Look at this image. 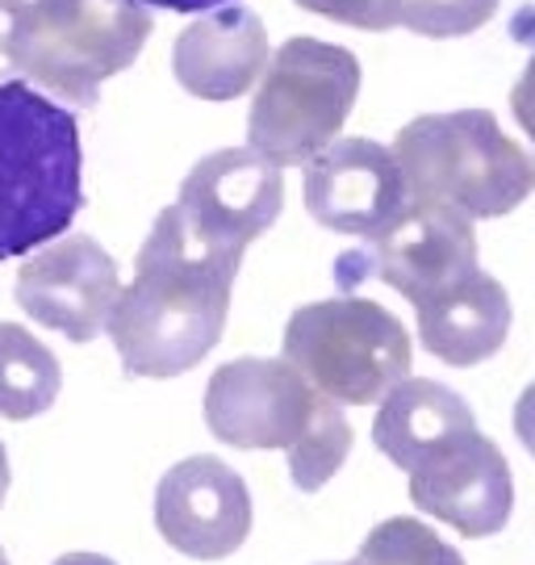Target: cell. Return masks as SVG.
I'll use <instances>...</instances> for the list:
<instances>
[{
    "label": "cell",
    "mask_w": 535,
    "mask_h": 565,
    "mask_svg": "<svg viewBox=\"0 0 535 565\" xmlns=\"http://www.w3.org/2000/svg\"><path fill=\"white\" fill-rule=\"evenodd\" d=\"M235 273L193 252L172 218L159 214L135 264V285L121 289L105 323L126 377H180L210 356L226 331Z\"/></svg>",
    "instance_id": "6da1fadb"
},
{
    "label": "cell",
    "mask_w": 535,
    "mask_h": 565,
    "mask_svg": "<svg viewBox=\"0 0 535 565\" xmlns=\"http://www.w3.org/2000/svg\"><path fill=\"white\" fill-rule=\"evenodd\" d=\"M205 424L222 445L285 448L298 490L314 494L352 452L343 406L322 398L285 356H243L222 364L205 390Z\"/></svg>",
    "instance_id": "7a4b0ae2"
},
{
    "label": "cell",
    "mask_w": 535,
    "mask_h": 565,
    "mask_svg": "<svg viewBox=\"0 0 535 565\" xmlns=\"http://www.w3.org/2000/svg\"><path fill=\"white\" fill-rule=\"evenodd\" d=\"M79 205L76 118L30 81H0V260L60 239Z\"/></svg>",
    "instance_id": "3957f363"
},
{
    "label": "cell",
    "mask_w": 535,
    "mask_h": 565,
    "mask_svg": "<svg viewBox=\"0 0 535 565\" xmlns=\"http://www.w3.org/2000/svg\"><path fill=\"white\" fill-rule=\"evenodd\" d=\"M389 151L410 202L448 205L464 218H502L535 193V160L490 109L422 114L397 130Z\"/></svg>",
    "instance_id": "277c9868"
},
{
    "label": "cell",
    "mask_w": 535,
    "mask_h": 565,
    "mask_svg": "<svg viewBox=\"0 0 535 565\" xmlns=\"http://www.w3.org/2000/svg\"><path fill=\"white\" fill-rule=\"evenodd\" d=\"M151 25L139 0H30L9 42V67L51 97L93 109L100 84L142 55Z\"/></svg>",
    "instance_id": "5b68a950"
},
{
    "label": "cell",
    "mask_w": 535,
    "mask_h": 565,
    "mask_svg": "<svg viewBox=\"0 0 535 565\" xmlns=\"http://www.w3.org/2000/svg\"><path fill=\"white\" fill-rule=\"evenodd\" d=\"M360 93V60L322 39H289L264 67L247 114V147L277 168L331 147Z\"/></svg>",
    "instance_id": "8992f818"
},
{
    "label": "cell",
    "mask_w": 535,
    "mask_h": 565,
    "mask_svg": "<svg viewBox=\"0 0 535 565\" xmlns=\"http://www.w3.org/2000/svg\"><path fill=\"white\" fill-rule=\"evenodd\" d=\"M285 361L339 406L381 403L397 382L410 377V335L381 302L327 298L293 310L285 327Z\"/></svg>",
    "instance_id": "52a82bcc"
},
{
    "label": "cell",
    "mask_w": 535,
    "mask_h": 565,
    "mask_svg": "<svg viewBox=\"0 0 535 565\" xmlns=\"http://www.w3.org/2000/svg\"><path fill=\"white\" fill-rule=\"evenodd\" d=\"M285 177L277 163L247 151H214L184 177L180 198L163 214L201 256L238 268L243 252L280 218Z\"/></svg>",
    "instance_id": "ba28073f"
},
{
    "label": "cell",
    "mask_w": 535,
    "mask_h": 565,
    "mask_svg": "<svg viewBox=\"0 0 535 565\" xmlns=\"http://www.w3.org/2000/svg\"><path fill=\"white\" fill-rule=\"evenodd\" d=\"M477 268L481 264H477L473 218L448 205L410 202L402 218L373 239V252L364 247L356 256H343L335 264V277L343 289H352L360 277H377L418 310L464 277H473Z\"/></svg>",
    "instance_id": "9c48e42d"
},
{
    "label": "cell",
    "mask_w": 535,
    "mask_h": 565,
    "mask_svg": "<svg viewBox=\"0 0 535 565\" xmlns=\"http://www.w3.org/2000/svg\"><path fill=\"white\" fill-rule=\"evenodd\" d=\"M410 205L394 151L373 139H335L306 160V210L318 226L377 239Z\"/></svg>",
    "instance_id": "30bf717a"
},
{
    "label": "cell",
    "mask_w": 535,
    "mask_h": 565,
    "mask_svg": "<svg viewBox=\"0 0 535 565\" xmlns=\"http://www.w3.org/2000/svg\"><path fill=\"white\" fill-rule=\"evenodd\" d=\"M410 473V503L457 527L460 536H494L511 520L515 482L502 448L481 431H460L457 440L422 457Z\"/></svg>",
    "instance_id": "8fae6325"
},
{
    "label": "cell",
    "mask_w": 535,
    "mask_h": 565,
    "mask_svg": "<svg viewBox=\"0 0 535 565\" xmlns=\"http://www.w3.org/2000/svg\"><path fill=\"white\" fill-rule=\"evenodd\" d=\"M118 294V264L93 235H67L18 268V306L72 343L100 335Z\"/></svg>",
    "instance_id": "7c38bea8"
},
{
    "label": "cell",
    "mask_w": 535,
    "mask_h": 565,
    "mask_svg": "<svg viewBox=\"0 0 535 565\" xmlns=\"http://www.w3.org/2000/svg\"><path fill=\"white\" fill-rule=\"evenodd\" d=\"M156 527L184 557L222 562L252 532L247 482L218 457H189L172 465L156 490Z\"/></svg>",
    "instance_id": "4fadbf2b"
},
{
    "label": "cell",
    "mask_w": 535,
    "mask_h": 565,
    "mask_svg": "<svg viewBox=\"0 0 535 565\" xmlns=\"http://www.w3.org/2000/svg\"><path fill=\"white\" fill-rule=\"evenodd\" d=\"M268 60L272 46L256 9L222 4L218 13H201V21L180 30L172 46V76L201 102H235L259 84Z\"/></svg>",
    "instance_id": "5bb4252c"
},
{
    "label": "cell",
    "mask_w": 535,
    "mask_h": 565,
    "mask_svg": "<svg viewBox=\"0 0 535 565\" xmlns=\"http://www.w3.org/2000/svg\"><path fill=\"white\" fill-rule=\"evenodd\" d=\"M415 315L418 340L427 343V352L457 369L490 361L511 335V298L481 268L448 294H439L436 302L418 306Z\"/></svg>",
    "instance_id": "9a60e30c"
},
{
    "label": "cell",
    "mask_w": 535,
    "mask_h": 565,
    "mask_svg": "<svg viewBox=\"0 0 535 565\" xmlns=\"http://www.w3.org/2000/svg\"><path fill=\"white\" fill-rule=\"evenodd\" d=\"M473 406L460 398L457 390L427 377H406L381 398L377 424H373V445L397 465L415 469L422 457L457 440L460 431H473Z\"/></svg>",
    "instance_id": "2e32d148"
},
{
    "label": "cell",
    "mask_w": 535,
    "mask_h": 565,
    "mask_svg": "<svg viewBox=\"0 0 535 565\" xmlns=\"http://www.w3.org/2000/svg\"><path fill=\"white\" fill-rule=\"evenodd\" d=\"M63 369L55 352L21 323H0V415L34 419L60 398Z\"/></svg>",
    "instance_id": "e0dca14e"
},
{
    "label": "cell",
    "mask_w": 535,
    "mask_h": 565,
    "mask_svg": "<svg viewBox=\"0 0 535 565\" xmlns=\"http://www.w3.org/2000/svg\"><path fill=\"white\" fill-rule=\"evenodd\" d=\"M347 565H464L457 548L439 541L422 520H381Z\"/></svg>",
    "instance_id": "ac0fdd59"
},
{
    "label": "cell",
    "mask_w": 535,
    "mask_h": 565,
    "mask_svg": "<svg viewBox=\"0 0 535 565\" xmlns=\"http://www.w3.org/2000/svg\"><path fill=\"white\" fill-rule=\"evenodd\" d=\"M497 4L502 0H385V21L422 39H464L494 18Z\"/></svg>",
    "instance_id": "d6986e66"
},
{
    "label": "cell",
    "mask_w": 535,
    "mask_h": 565,
    "mask_svg": "<svg viewBox=\"0 0 535 565\" xmlns=\"http://www.w3.org/2000/svg\"><path fill=\"white\" fill-rule=\"evenodd\" d=\"M301 9H310L327 21H343L356 30H389L385 21V0H298Z\"/></svg>",
    "instance_id": "ffe728a7"
},
{
    "label": "cell",
    "mask_w": 535,
    "mask_h": 565,
    "mask_svg": "<svg viewBox=\"0 0 535 565\" xmlns=\"http://www.w3.org/2000/svg\"><path fill=\"white\" fill-rule=\"evenodd\" d=\"M515 34L532 42V55H527V67H523L518 84L511 88V109H515L518 126L527 130V139L535 142V13H532V9L518 18Z\"/></svg>",
    "instance_id": "44dd1931"
},
{
    "label": "cell",
    "mask_w": 535,
    "mask_h": 565,
    "mask_svg": "<svg viewBox=\"0 0 535 565\" xmlns=\"http://www.w3.org/2000/svg\"><path fill=\"white\" fill-rule=\"evenodd\" d=\"M515 436L535 457V382L518 394V403H515Z\"/></svg>",
    "instance_id": "7402d4cb"
},
{
    "label": "cell",
    "mask_w": 535,
    "mask_h": 565,
    "mask_svg": "<svg viewBox=\"0 0 535 565\" xmlns=\"http://www.w3.org/2000/svg\"><path fill=\"white\" fill-rule=\"evenodd\" d=\"M30 0H0V60L9 63V42L18 34V21Z\"/></svg>",
    "instance_id": "603a6c76"
},
{
    "label": "cell",
    "mask_w": 535,
    "mask_h": 565,
    "mask_svg": "<svg viewBox=\"0 0 535 565\" xmlns=\"http://www.w3.org/2000/svg\"><path fill=\"white\" fill-rule=\"evenodd\" d=\"M142 9H168V13H210V9H222V4H235V0H139Z\"/></svg>",
    "instance_id": "cb8c5ba5"
},
{
    "label": "cell",
    "mask_w": 535,
    "mask_h": 565,
    "mask_svg": "<svg viewBox=\"0 0 535 565\" xmlns=\"http://www.w3.org/2000/svg\"><path fill=\"white\" fill-rule=\"evenodd\" d=\"M55 565H118V562H109V557H100V553H63Z\"/></svg>",
    "instance_id": "d4e9b609"
},
{
    "label": "cell",
    "mask_w": 535,
    "mask_h": 565,
    "mask_svg": "<svg viewBox=\"0 0 535 565\" xmlns=\"http://www.w3.org/2000/svg\"><path fill=\"white\" fill-rule=\"evenodd\" d=\"M4 494H9V452L0 445V503H4Z\"/></svg>",
    "instance_id": "484cf974"
},
{
    "label": "cell",
    "mask_w": 535,
    "mask_h": 565,
    "mask_svg": "<svg viewBox=\"0 0 535 565\" xmlns=\"http://www.w3.org/2000/svg\"><path fill=\"white\" fill-rule=\"evenodd\" d=\"M0 565H9V557H4V548H0Z\"/></svg>",
    "instance_id": "4316f807"
},
{
    "label": "cell",
    "mask_w": 535,
    "mask_h": 565,
    "mask_svg": "<svg viewBox=\"0 0 535 565\" xmlns=\"http://www.w3.org/2000/svg\"><path fill=\"white\" fill-rule=\"evenodd\" d=\"M322 565H331V562H322ZM339 565H347V562H339Z\"/></svg>",
    "instance_id": "83f0119b"
}]
</instances>
